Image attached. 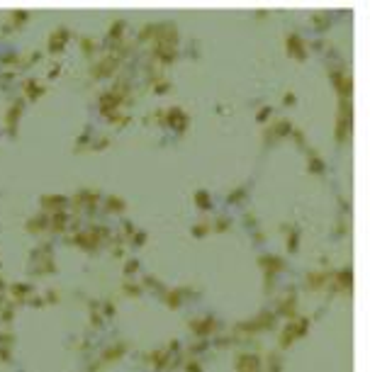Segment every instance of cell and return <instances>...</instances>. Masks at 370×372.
Returning a JSON list of instances; mask_svg holds the SVG:
<instances>
[{
	"mask_svg": "<svg viewBox=\"0 0 370 372\" xmlns=\"http://www.w3.org/2000/svg\"><path fill=\"white\" fill-rule=\"evenodd\" d=\"M236 372H261V358L253 353H244L236 360Z\"/></svg>",
	"mask_w": 370,
	"mask_h": 372,
	"instance_id": "obj_2",
	"label": "cell"
},
{
	"mask_svg": "<svg viewBox=\"0 0 370 372\" xmlns=\"http://www.w3.org/2000/svg\"><path fill=\"white\" fill-rule=\"evenodd\" d=\"M307 329H309V319H292V321L285 326L283 336H280V348L292 346L297 338H302V336L307 333Z\"/></svg>",
	"mask_w": 370,
	"mask_h": 372,
	"instance_id": "obj_1",
	"label": "cell"
},
{
	"mask_svg": "<svg viewBox=\"0 0 370 372\" xmlns=\"http://www.w3.org/2000/svg\"><path fill=\"white\" fill-rule=\"evenodd\" d=\"M190 329H192V333H197V336H209V333H214L217 331V321L214 319H192L190 321Z\"/></svg>",
	"mask_w": 370,
	"mask_h": 372,
	"instance_id": "obj_3",
	"label": "cell"
},
{
	"mask_svg": "<svg viewBox=\"0 0 370 372\" xmlns=\"http://www.w3.org/2000/svg\"><path fill=\"white\" fill-rule=\"evenodd\" d=\"M185 372H202V365H200V360H187V365H185Z\"/></svg>",
	"mask_w": 370,
	"mask_h": 372,
	"instance_id": "obj_4",
	"label": "cell"
}]
</instances>
